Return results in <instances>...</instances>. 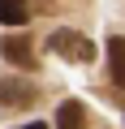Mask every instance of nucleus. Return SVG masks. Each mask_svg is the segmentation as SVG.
Segmentation results:
<instances>
[{
    "label": "nucleus",
    "mask_w": 125,
    "mask_h": 129,
    "mask_svg": "<svg viewBox=\"0 0 125 129\" xmlns=\"http://www.w3.org/2000/svg\"><path fill=\"white\" fill-rule=\"evenodd\" d=\"M26 17H30V9L22 5V0H0V26H26Z\"/></svg>",
    "instance_id": "obj_6"
},
{
    "label": "nucleus",
    "mask_w": 125,
    "mask_h": 129,
    "mask_svg": "<svg viewBox=\"0 0 125 129\" xmlns=\"http://www.w3.org/2000/svg\"><path fill=\"white\" fill-rule=\"evenodd\" d=\"M0 56H5V64H13V69H35V64H39V56H35V39L30 35H5V39H0Z\"/></svg>",
    "instance_id": "obj_2"
},
{
    "label": "nucleus",
    "mask_w": 125,
    "mask_h": 129,
    "mask_svg": "<svg viewBox=\"0 0 125 129\" xmlns=\"http://www.w3.org/2000/svg\"><path fill=\"white\" fill-rule=\"evenodd\" d=\"M22 129H47V125H43V120H30V125H22Z\"/></svg>",
    "instance_id": "obj_7"
},
{
    "label": "nucleus",
    "mask_w": 125,
    "mask_h": 129,
    "mask_svg": "<svg viewBox=\"0 0 125 129\" xmlns=\"http://www.w3.org/2000/svg\"><path fill=\"white\" fill-rule=\"evenodd\" d=\"M39 86L30 78H0V108H35Z\"/></svg>",
    "instance_id": "obj_3"
},
{
    "label": "nucleus",
    "mask_w": 125,
    "mask_h": 129,
    "mask_svg": "<svg viewBox=\"0 0 125 129\" xmlns=\"http://www.w3.org/2000/svg\"><path fill=\"white\" fill-rule=\"evenodd\" d=\"M108 78L116 90H125V35H108Z\"/></svg>",
    "instance_id": "obj_4"
},
{
    "label": "nucleus",
    "mask_w": 125,
    "mask_h": 129,
    "mask_svg": "<svg viewBox=\"0 0 125 129\" xmlns=\"http://www.w3.org/2000/svg\"><path fill=\"white\" fill-rule=\"evenodd\" d=\"M56 129H86V103L82 99H65L56 108Z\"/></svg>",
    "instance_id": "obj_5"
},
{
    "label": "nucleus",
    "mask_w": 125,
    "mask_h": 129,
    "mask_svg": "<svg viewBox=\"0 0 125 129\" xmlns=\"http://www.w3.org/2000/svg\"><path fill=\"white\" fill-rule=\"evenodd\" d=\"M47 47H52L60 60H73V64H91V60H95V43H91L86 35H78V30H56V35L47 39Z\"/></svg>",
    "instance_id": "obj_1"
}]
</instances>
